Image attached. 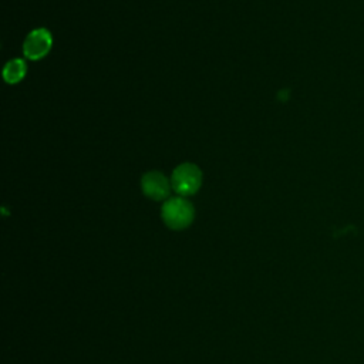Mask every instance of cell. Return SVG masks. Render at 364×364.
Segmentation results:
<instances>
[{
  "instance_id": "cell-1",
  "label": "cell",
  "mask_w": 364,
  "mask_h": 364,
  "mask_svg": "<svg viewBox=\"0 0 364 364\" xmlns=\"http://www.w3.org/2000/svg\"><path fill=\"white\" fill-rule=\"evenodd\" d=\"M161 215L168 228L173 230H182L192 223L195 209L188 199L183 196H176L165 200Z\"/></svg>"
},
{
  "instance_id": "cell-2",
  "label": "cell",
  "mask_w": 364,
  "mask_h": 364,
  "mask_svg": "<svg viewBox=\"0 0 364 364\" xmlns=\"http://www.w3.org/2000/svg\"><path fill=\"white\" fill-rule=\"evenodd\" d=\"M171 185L172 189L181 196L193 195L202 185V171L195 164H181L172 172Z\"/></svg>"
},
{
  "instance_id": "cell-3",
  "label": "cell",
  "mask_w": 364,
  "mask_h": 364,
  "mask_svg": "<svg viewBox=\"0 0 364 364\" xmlns=\"http://www.w3.org/2000/svg\"><path fill=\"white\" fill-rule=\"evenodd\" d=\"M53 47V37L47 28H34L30 31L23 43V53L26 58L37 61L46 57Z\"/></svg>"
},
{
  "instance_id": "cell-4",
  "label": "cell",
  "mask_w": 364,
  "mask_h": 364,
  "mask_svg": "<svg viewBox=\"0 0 364 364\" xmlns=\"http://www.w3.org/2000/svg\"><path fill=\"white\" fill-rule=\"evenodd\" d=\"M141 186H142L144 195L152 200L166 199L172 188L168 178L158 171H151L144 173L141 179Z\"/></svg>"
},
{
  "instance_id": "cell-5",
  "label": "cell",
  "mask_w": 364,
  "mask_h": 364,
  "mask_svg": "<svg viewBox=\"0 0 364 364\" xmlns=\"http://www.w3.org/2000/svg\"><path fill=\"white\" fill-rule=\"evenodd\" d=\"M27 73V65L23 58H13L6 63L3 68V78L7 84L20 82Z\"/></svg>"
}]
</instances>
